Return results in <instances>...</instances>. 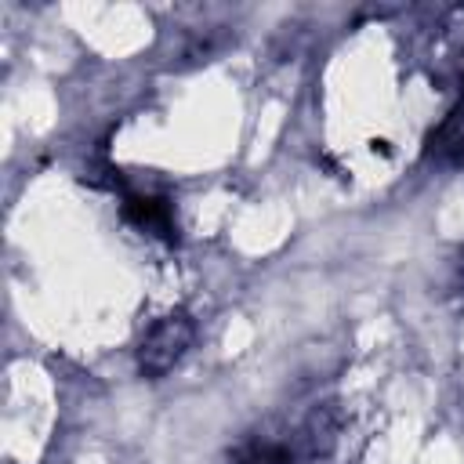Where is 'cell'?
I'll return each instance as SVG.
<instances>
[{"label": "cell", "instance_id": "cell-1", "mask_svg": "<svg viewBox=\"0 0 464 464\" xmlns=\"http://www.w3.org/2000/svg\"><path fill=\"white\" fill-rule=\"evenodd\" d=\"M188 341H192V323H188V315H181V312H178V315H163V319L145 334V341H141V355H138L141 373L163 377V373L185 355Z\"/></svg>", "mask_w": 464, "mask_h": 464}, {"label": "cell", "instance_id": "cell-2", "mask_svg": "<svg viewBox=\"0 0 464 464\" xmlns=\"http://www.w3.org/2000/svg\"><path fill=\"white\" fill-rule=\"evenodd\" d=\"M123 210H127V218H130L138 228H145V232H152V236H163V239L174 236V214H170V203H167V199H156V196H130V199L123 203Z\"/></svg>", "mask_w": 464, "mask_h": 464}]
</instances>
